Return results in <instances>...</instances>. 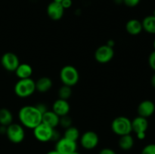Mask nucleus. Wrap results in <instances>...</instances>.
I'll use <instances>...</instances> for the list:
<instances>
[{"mask_svg":"<svg viewBox=\"0 0 155 154\" xmlns=\"http://www.w3.org/2000/svg\"><path fill=\"white\" fill-rule=\"evenodd\" d=\"M148 63H149L150 67L155 71V51H152L150 54L149 57H148Z\"/></svg>","mask_w":155,"mask_h":154,"instance_id":"nucleus-27","label":"nucleus"},{"mask_svg":"<svg viewBox=\"0 0 155 154\" xmlns=\"http://www.w3.org/2000/svg\"><path fill=\"white\" fill-rule=\"evenodd\" d=\"M114 56V51L113 48L107 45L98 47L95 52V58L98 63H106L113 59Z\"/></svg>","mask_w":155,"mask_h":154,"instance_id":"nucleus-7","label":"nucleus"},{"mask_svg":"<svg viewBox=\"0 0 155 154\" xmlns=\"http://www.w3.org/2000/svg\"><path fill=\"white\" fill-rule=\"evenodd\" d=\"M152 15H154V16L155 17V10L154 11V12H153V14Z\"/></svg>","mask_w":155,"mask_h":154,"instance_id":"nucleus-36","label":"nucleus"},{"mask_svg":"<svg viewBox=\"0 0 155 154\" xmlns=\"http://www.w3.org/2000/svg\"><path fill=\"white\" fill-rule=\"evenodd\" d=\"M70 104L66 100L58 98L54 102L52 105V111L55 113L59 117L66 116L70 111Z\"/></svg>","mask_w":155,"mask_h":154,"instance_id":"nucleus-13","label":"nucleus"},{"mask_svg":"<svg viewBox=\"0 0 155 154\" xmlns=\"http://www.w3.org/2000/svg\"><path fill=\"white\" fill-rule=\"evenodd\" d=\"M132 122V130L136 134L140 132H146L148 128V122L146 118L137 116Z\"/></svg>","mask_w":155,"mask_h":154,"instance_id":"nucleus-15","label":"nucleus"},{"mask_svg":"<svg viewBox=\"0 0 155 154\" xmlns=\"http://www.w3.org/2000/svg\"><path fill=\"white\" fill-rule=\"evenodd\" d=\"M64 137L77 142V140L80 138V131L76 127L71 126L66 128L64 134Z\"/></svg>","mask_w":155,"mask_h":154,"instance_id":"nucleus-22","label":"nucleus"},{"mask_svg":"<svg viewBox=\"0 0 155 154\" xmlns=\"http://www.w3.org/2000/svg\"><path fill=\"white\" fill-rule=\"evenodd\" d=\"M59 124L61 125V127L64 128H68L69 127L72 126V119L69 116L66 115L60 117V122Z\"/></svg>","mask_w":155,"mask_h":154,"instance_id":"nucleus-24","label":"nucleus"},{"mask_svg":"<svg viewBox=\"0 0 155 154\" xmlns=\"http://www.w3.org/2000/svg\"><path fill=\"white\" fill-rule=\"evenodd\" d=\"M153 46H154V51H155V39H154V42H153Z\"/></svg>","mask_w":155,"mask_h":154,"instance_id":"nucleus-35","label":"nucleus"},{"mask_svg":"<svg viewBox=\"0 0 155 154\" xmlns=\"http://www.w3.org/2000/svg\"><path fill=\"white\" fill-rule=\"evenodd\" d=\"M141 0H123V3L127 6V7L133 8L137 6L139 4Z\"/></svg>","mask_w":155,"mask_h":154,"instance_id":"nucleus-26","label":"nucleus"},{"mask_svg":"<svg viewBox=\"0 0 155 154\" xmlns=\"http://www.w3.org/2000/svg\"><path fill=\"white\" fill-rule=\"evenodd\" d=\"M1 63L3 67L10 72H15L20 64L18 57L12 52L5 53L2 57Z\"/></svg>","mask_w":155,"mask_h":154,"instance_id":"nucleus-10","label":"nucleus"},{"mask_svg":"<svg viewBox=\"0 0 155 154\" xmlns=\"http://www.w3.org/2000/svg\"><path fill=\"white\" fill-rule=\"evenodd\" d=\"M15 72L20 79H24L30 78L33 73V69L28 63H20Z\"/></svg>","mask_w":155,"mask_h":154,"instance_id":"nucleus-17","label":"nucleus"},{"mask_svg":"<svg viewBox=\"0 0 155 154\" xmlns=\"http://www.w3.org/2000/svg\"><path fill=\"white\" fill-rule=\"evenodd\" d=\"M46 154H61V153H60V152H58L57 150H55V149H54V150L49 151V152H47Z\"/></svg>","mask_w":155,"mask_h":154,"instance_id":"nucleus-33","label":"nucleus"},{"mask_svg":"<svg viewBox=\"0 0 155 154\" xmlns=\"http://www.w3.org/2000/svg\"><path fill=\"white\" fill-rule=\"evenodd\" d=\"M71 154H80V152H77V151H75V152H72V153H71Z\"/></svg>","mask_w":155,"mask_h":154,"instance_id":"nucleus-34","label":"nucleus"},{"mask_svg":"<svg viewBox=\"0 0 155 154\" xmlns=\"http://www.w3.org/2000/svg\"><path fill=\"white\" fill-rule=\"evenodd\" d=\"M155 111V104L150 100L142 101L138 106L137 112L139 116L148 118L152 116Z\"/></svg>","mask_w":155,"mask_h":154,"instance_id":"nucleus-12","label":"nucleus"},{"mask_svg":"<svg viewBox=\"0 0 155 154\" xmlns=\"http://www.w3.org/2000/svg\"><path fill=\"white\" fill-rule=\"evenodd\" d=\"M142 28L150 34H155V17L154 15H148L145 17L142 22Z\"/></svg>","mask_w":155,"mask_h":154,"instance_id":"nucleus-20","label":"nucleus"},{"mask_svg":"<svg viewBox=\"0 0 155 154\" xmlns=\"http://www.w3.org/2000/svg\"><path fill=\"white\" fill-rule=\"evenodd\" d=\"M111 129L114 133L120 137L130 134L133 131L131 120L126 116H118L112 122Z\"/></svg>","mask_w":155,"mask_h":154,"instance_id":"nucleus-3","label":"nucleus"},{"mask_svg":"<svg viewBox=\"0 0 155 154\" xmlns=\"http://www.w3.org/2000/svg\"><path fill=\"white\" fill-rule=\"evenodd\" d=\"M60 78L62 83L65 85L72 86L77 84L80 79L79 72L74 66L67 65L61 69L60 72Z\"/></svg>","mask_w":155,"mask_h":154,"instance_id":"nucleus-4","label":"nucleus"},{"mask_svg":"<svg viewBox=\"0 0 155 154\" xmlns=\"http://www.w3.org/2000/svg\"><path fill=\"white\" fill-rule=\"evenodd\" d=\"M64 13V8L61 3L51 2L47 7V14L53 21H58L61 19Z\"/></svg>","mask_w":155,"mask_h":154,"instance_id":"nucleus-11","label":"nucleus"},{"mask_svg":"<svg viewBox=\"0 0 155 154\" xmlns=\"http://www.w3.org/2000/svg\"><path fill=\"white\" fill-rule=\"evenodd\" d=\"M98 154H117L114 149H110V148H104L101 149Z\"/></svg>","mask_w":155,"mask_h":154,"instance_id":"nucleus-30","label":"nucleus"},{"mask_svg":"<svg viewBox=\"0 0 155 154\" xmlns=\"http://www.w3.org/2000/svg\"><path fill=\"white\" fill-rule=\"evenodd\" d=\"M6 135L11 142L14 143H19L24 140L25 137V131L21 125L12 123L7 126Z\"/></svg>","mask_w":155,"mask_h":154,"instance_id":"nucleus-5","label":"nucleus"},{"mask_svg":"<svg viewBox=\"0 0 155 154\" xmlns=\"http://www.w3.org/2000/svg\"><path fill=\"white\" fill-rule=\"evenodd\" d=\"M35 107L38 109V110H39L42 114H43V113H45V112L48 111V110H47V107L44 104H41L40 103V104H36Z\"/></svg>","mask_w":155,"mask_h":154,"instance_id":"nucleus-28","label":"nucleus"},{"mask_svg":"<svg viewBox=\"0 0 155 154\" xmlns=\"http://www.w3.org/2000/svg\"><path fill=\"white\" fill-rule=\"evenodd\" d=\"M126 30L132 36H137L143 30L142 22L136 19L130 20L126 24Z\"/></svg>","mask_w":155,"mask_h":154,"instance_id":"nucleus-16","label":"nucleus"},{"mask_svg":"<svg viewBox=\"0 0 155 154\" xmlns=\"http://www.w3.org/2000/svg\"><path fill=\"white\" fill-rule=\"evenodd\" d=\"M71 95H72V89L70 86L63 85L58 90V97L60 99L67 101L71 98Z\"/></svg>","mask_w":155,"mask_h":154,"instance_id":"nucleus-23","label":"nucleus"},{"mask_svg":"<svg viewBox=\"0 0 155 154\" xmlns=\"http://www.w3.org/2000/svg\"><path fill=\"white\" fill-rule=\"evenodd\" d=\"M141 154H155V143L146 145L142 149Z\"/></svg>","mask_w":155,"mask_h":154,"instance_id":"nucleus-25","label":"nucleus"},{"mask_svg":"<svg viewBox=\"0 0 155 154\" xmlns=\"http://www.w3.org/2000/svg\"><path fill=\"white\" fill-rule=\"evenodd\" d=\"M13 116L12 113L7 109H1L0 110V124L1 125L8 126L12 123Z\"/></svg>","mask_w":155,"mask_h":154,"instance_id":"nucleus-21","label":"nucleus"},{"mask_svg":"<svg viewBox=\"0 0 155 154\" xmlns=\"http://www.w3.org/2000/svg\"><path fill=\"white\" fill-rule=\"evenodd\" d=\"M151 85H152L154 88H155V72L154 73V75H152V77H151Z\"/></svg>","mask_w":155,"mask_h":154,"instance_id":"nucleus-32","label":"nucleus"},{"mask_svg":"<svg viewBox=\"0 0 155 154\" xmlns=\"http://www.w3.org/2000/svg\"><path fill=\"white\" fill-rule=\"evenodd\" d=\"M51 87H52V81L48 77H41L36 82V90L39 92L45 93L48 91Z\"/></svg>","mask_w":155,"mask_h":154,"instance_id":"nucleus-18","label":"nucleus"},{"mask_svg":"<svg viewBox=\"0 0 155 154\" xmlns=\"http://www.w3.org/2000/svg\"><path fill=\"white\" fill-rule=\"evenodd\" d=\"M60 117L53 111H46L42 116V123L52 128H55L59 125Z\"/></svg>","mask_w":155,"mask_h":154,"instance_id":"nucleus-14","label":"nucleus"},{"mask_svg":"<svg viewBox=\"0 0 155 154\" xmlns=\"http://www.w3.org/2000/svg\"><path fill=\"white\" fill-rule=\"evenodd\" d=\"M42 114L35 106H24L20 110L18 117L21 124L28 128H36L42 122Z\"/></svg>","mask_w":155,"mask_h":154,"instance_id":"nucleus-1","label":"nucleus"},{"mask_svg":"<svg viewBox=\"0 0 155 154\" xmlns=\"http://www.w3.org/2000/svg\"><path fill=\"white\" fill-rule=\"evenodd\" d=\"M118 144L123 150H130L134 146V139L130 134L120 136Z\"/></svg>","mask_w":155,"mask_h":154,"instance_id":"nucleus-19","label":"nucleus"},{"mask_svg":"<svg viewBox=\"0 0 155 154\" xmlns=\"http://www.w3.org/2000/svg\"><path fill=\"white\" fill-rule=\"evenodd\" d=\"M61 4L64 9L69 8L72 5V0H62Z\"/></svg>","mask_w":155,"mask_h":154,"instance_id":"nucleus-29","label":"nucleus"},{"mask_svg":"<svg viewBox=\"0 0 155 154\" xmlns=\"http://www.w3.org/2000/svg\"><path fill=\"white\" fill-rule=\"evenodd\" d=\"M54 129V128H51L41 122L36 128H33V134L39 141L48 142L52 139Z\"/></svg>","mask_w":155,"mask_h":154,"instance_id":"nucleus-6","label":"nucleus"},{"mask_svg":"<svg viewBox=\"0 0 155 154\" xmlns=\"http://www.w3.org/2000/svg\"><path fill=\"white\" fill-rule=\"evenodd\" d=\"M77 143L76 141L67 139L65 137L60 138L55 145V150L61 154H71L77 151Z\"/></svg>","mask_w":155,"mask_h":154,"instance_id":"nucleus-9","label":"nucleus"},{"mask_svg":"<svg viewBox=\"0 0 155 154\" xmlns=\"http://www.w3.org/2000/svg\"><path fill=\"white\" fill-rule=\"evenodd\" d=\"M36 90V82L32 79H20L15 85V92L17 96L25 98L31 96Z\"/></svg>","mask_w":155,"mask_h":154,"instance_id":"nucleus-2","label":"nucleus"},{"mask_svg":"<svg viewBox=\"0 0 155 154\" xmlns=\"http://www.w3.org/2000/svg\"><path fill=\"white\" fill-rule=\"evenodd\" d=\"M136 136H137L138 139H139V140H144L146 137V132L138 133V134H136Z\"/></svg>","mask_w":155,"mask_h":154,"instance_id":"nucleus-31","label":"nucleus"},{"mask_svg":"<svg viewBox=\"0 0 155 154\" xmlns=\"http://www.w3.org/2000/svg\"><path fill=\"white\" fill-rule=\"evenodd\" d=\"M99 138L95 131H87L80 137V144L84 149H92L98 144Z\"/></svg>","mask_w":155,"mask_h":154,"instance_id":"nucleus-8","label":"nucleus"}]
</instances>
